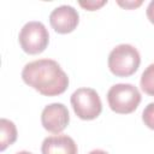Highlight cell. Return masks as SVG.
I'll return each instance as SVG.
<instances>
[{
    "instance_id": "277c9868",
    "label": "cell",
    "mask_w": 154,
    "mask_h": 154,
    "mask_svg": "<svg viewBox=\"0 0 154 154\" xmlns=\"http://www.w3.org/2000/svg\"><path fill=\"white\" fill-rule=\"evenodd\" d=\"M22 49L28 54L42 53L49 42V34L46 26L37 20L28 22L20 29L18 36Z\"/></svg>"
},
{
    "instance_id": "3957f363",
    "label": "cell",
    "mask_w": 154,
    "mask_h": 154,
    "mask_svg": "<svg viewBox=\"0 0 154 154\" xmlns=\"http://www.w3.org/2000/svg\"><path fill=\"white\" fill-rule=\"evenodd\" d=\"M107 101L113 112L128 114L138 107L141 102V94L138 89L130 83H118L109 88L107 93Z\"/></svg>"
},
{
    "instance_id": "9c48e42d",
    "label": "cell",
    "mask_w": 154,
    "mask_h": 154,
    "mask_svg": "<svg viewBox=\"0 0 154 154\" xmlns=\"http://www.w3.org/2000/svg\"><path fill=\"white\" fill-rule=\"evenodd\" d=\"M1 128V142H0V150H5L8 146L14 143L17 140V129L13 122L2 118L0 120Z\"/></svg>"
},
{
    "instance_id": "7c38bea8",
    "label": "cell",
    "mask_w": 154,
    "mask_h": 154,
    "mask_svg": "<svg viewBox=\"0 0 154 154\" xmlns=\"http://www.w3.org/2000/svg\"><path fill=\"white\" fill-rule=\"evenodd\" d=\"M107 2V0H100V1H95V0H88V1H79V5L88 10V11H95L97 8H100L101 6H103Z\"/></svg>"
},
{
    "instance_id": "5b68a950",
    "label": "cell",
    "mask_w": 154,
    "mask_h": 154,
    "mask_svg": "<svg viewBox=\"0 0 154 154\" xmlns=\"http://www.w3.org/2000/svg\"><path fill=\"white\" fill-rule=\"evenodd\" d=\"M71 105L76 116L83 120H91L100 116L102 103L99 94L91 88H78L71 95Z\"/></svg>"
},
{
    "instance_id": "30bf717a",
    "label": "cell",
    "mask_w": 154,
    "mask_h": 154,
    "mask_svg": "<svg viewBox=\"0 0 154 154\" xmlns=\"http://www.w3.org/2000/svg\"><path fill=\"white\" fill-rule=\"evenodd\" d=\"M141 89L148 94L154 96V64H150L141 76Z\"/></svg>"
},
{
    "instance_id": "ba28073f",
    "label": "cell",
    "mask_w": 154,
    "mask_h": 154,
    "mask_svg": "<svg viewBox=\"0 0 154 154\" xmlns=\"http://www.w3.org/2000/svg\"><path fill=\"white\" fill-rule=\"evenodd\" d=\"M41 152L42 154H77V144L67 135H55L43 140Z\"/></svg>"
},
{
    "instance_id": "5bb4252c",
    "label": "cell",
    "mask_w": 154,
    "mask_h": 154,
    "mask_svg": "<svg viewBox=\"0 0 154 154\" xmlns=\"http://www.w3.org/2000/svg\"><path fill=\"white\" fill-rule=\"evenodd\" d=\"M147 17H148L149 22L154 24V0L150 1L147 7Z\"/></svg>"
},
{
    "instance_id": "7a4b0ae2",
    "label": "cell",
    "mask_w": 154,
    "mask_h": 154,
    "mask_svg": "<svg viewBox=\"0 0 154 154\" xmlns=\"http://www.w3.org/2000/svg\"><path fill=\"white\" fill-rule=\"evenodd\" d=\"M141 63L138 51L128 43H122L114 47L108 55L109 71L118 77H129L134 75Z\"/></svg>"
},
{
    "instance_id": "9a60e30c",
    "label": "cell",
    "mask_w": 154,
    "mask_h": 154,
    "mask_svg": "<svg viewBox=\"0 0 154 154\" xmlns=\"http://www.w3.org/2000/svg\"><path fill=\"white\" fill-rule=\"evenodd\" d=\"M88 154H108V153L105 152V150H102V149H94V150L89 152Z\"/></svg>"
},
{
    "instance_id": "8992f818",
    "label": "cell",
    "mask_w": 154,
    "mask_h": 154,
    "mask_svg": "<svg viewBox=\"0 0 154 154\" xmlns=\"http://www.w3.org/2000/svg\"><path fill=\"white\" fill-rule=\"evenodd\" d=\"M70 114L65 105L60 102H54L47 105L41 113V123L42 126L52 132L59 134L69 125Z\"/></svg>"
},
{
    "instance_id": "2e32d148",
    "label": "cell",
    "mask_w": 154,
    "mask_h": 154,
    "mask_svg": "<svg viewBox=\"0 0 154 154\" xmlns=\"http://www.w3.org/2000/svg\"><path fill=\"white\" fill-rule=\"evenodd\" d=\"M16 154H32V153L26 152V150H22V152H18V153H16Z\"/></svg>"
},
{
    "instance_id": "6da1fadb",
    "label": "cell",
    "mask_w": 154,
    "mask_h": 154,
    "mask_svg": "<svg viewBox=\"0 0 154 154\" xmlns=\"http://www.w3.org/2000/svg\"><path fill=\"white\" fill-rule=\"evenodd\" d=\"M23 81L45 96L63 94L69 85V77L60 65L52 59H38L28 63L22 71Z\"/></svg>"
},
{
    "instance_id": "8fae6325",
    "label": "cell",
    "mask_w": 154,
    "mask_h": 154,
    "mask_svg": "<svg viewBox=\"0 0 154 154\" xmlns=\"http://www.w3.org/2000/svg\"><path fill=\"white\" fill-rule=\"evenodd\" d=\"M143 123L152 130H154V102H150L146 106L142 113Z\"/></svg>"
},
{
    "instance_id": "52a82bcc",
    "label": "cell",
    "mask_w": 154,
    "mask_h": 154,
    "mask_svg": "<svg viewBox=\"0 0 154 154\" xmlns=\"http://www.w3.org/2000/svg\"><path fill=\"white\" fill-rule=\"evenodd\" d=\"M79 22V14L70 5H61L55 7L49 14V23L52 28L59 34H67L76 29Z\"/></svg>"
},
{
    "instance_id": "4fadbf2b",
    "label": "cell",
    "mask_w": 154,
    "mask_h": 154,
    "mask_svg": "<svg viewBox=\"0 0 154 154\" xmlns=\"http://www.w3.org/2000/svg\"><path fill=\"white\" fill-rule=\"evenodd\" d=\"M118 4L125 8H135V7H138L142 4V1L141 0H138V1H120L119 0Z\"/></svg>"
}]
</instances>
